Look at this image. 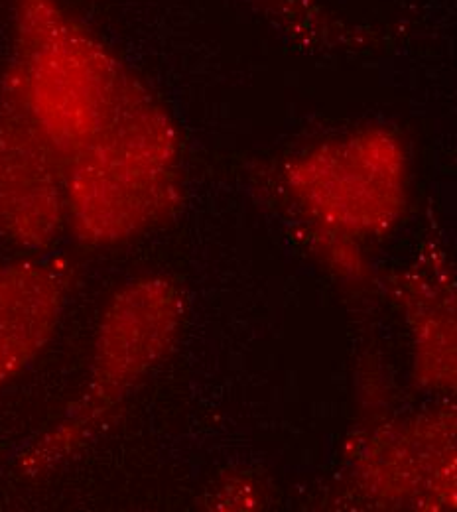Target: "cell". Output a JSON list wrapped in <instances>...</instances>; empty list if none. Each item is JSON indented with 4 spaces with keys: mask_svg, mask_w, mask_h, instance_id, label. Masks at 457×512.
I'll use <instances>...</instances> for the list:
<instances>
[{
    "mask_svg": "<svg viewBox=\"0 0 457 512\" xmlns=\"http://www.w3.org/2000/svg\"><path fill=\"white\" fill-rule=\"evenodd\" d=\"M180 201L178 128L129 73L105 125L67 158V225L87 245H121L172 217Z\"/></svg>",
    "mask_w": 457,
    "mask_h": 512,
    "instance_id": "1",
    "label": "cell"
},
{
    "mask_svg": "<svg viewBox=\"0 0 457 512\" xmlns=\"http://www.w3.org/2000/svg\"><path fill=\"white\" fill-rule=\"evenodd\" d=\"M4 77L67 160L105 125L129 71L64 0H14Z\"/></svg>",
    "mask_w": 457,
    "mask_h": 512,
    "instance_id": "2",
    "label": "cell"
},
{
    "mask_svg": "<svg viewBox=\"0 0 457 512\" xmlns=\"http://www.w3.org/2000/svg\"><path fill=\"white\" fill-rule=\"evenodd\" d=\"M284 188L310 229L353 241L379 239L408 205V158L400 138L365 127L290 158Z\"/></svg>",
    "mask_w": 457,
    "mask_h": 512,
    "instance_id": "3",
    "label": "cell"
},
{
    "mask_svg": "<svg viewBox=\"0 0 457 512\" xmlns=\"http://www.w3.org/2000/svg\"><path fill=\"white\" fill-rule=\"evenodd\" d=\"M184 296L168 278L129 282L107 304L99 323L91 381L66 420L24 455L32 471L60 463L172 349L184 323Z\"/></svg>",
    "mask_w": 457,
    "mask_h": 512,
    "instance_id": "4",
    "label": "cell"
},
{
    "mask_svg": "<svg viewBox=\"0 0 457 512\" xmlns=\"http://www.w3.org/2000/svg\"><path fill=\"white\" fill-rule=\"evenodd\" d=\"M66 156L10 79L0 87V239L48 249L67 225Z\"/></svg>",
    "mask_w": 457,
    "mask_h": 512,
    "instance_id": "5",
    "label": "cell"
},
{
    "mask_svg": "<svg viewBox=\"0 0 457 512\" xmlns=\"http://www.w3.org/2000/svg\"><path fill=\"white\" fill-rule=\"evenodd\" d=\"M363 491L385 507H456V416L424 414L377 432L359 455Z\"/></svg>",
    "mask_w": 457,
    "mask_h": 512,
    "instance_id": "6",
    "label": "cell"
},
{
    "mask_svg": "<svg viewBox=\"0 0 457 512\" xmlns=\"http://www.w3.org/2000/svg\"><path fill=\"white\" fill-rule=\"evenodd\" d=\"M69 270L56 258L0 266V386L50 343L66 306Z\"/></svg>",
    "mask_w": 457,
    "mask_h": 512,
    "instance_id": "7",
    "label": "cell"
},
{
    "mask_svg": "<svg viewBox=\"0 0 457 512\" xmlns=\"http://www.w3.org/2000/svg\"><path fill=\"white\" fill-rule=\"evenodd\" d=\"M400 300L412 329L416 377L430 390L456 384V298L442 256H422L400 282Z\"/></svg>",
    "mask_w": 457,
    "mask_h": 512,
    "instance_id": "8",
    "label": "cell"
},
{
    "mask_svg": "<svg viewBox=\"0 0 457 512\" xmlns=\"http://www.w3.org/2000/svg\"><path fill=\"white\" fill-rule=\"evenodd\" d=\"M288 32L318 40L326 36L329 16L310 0H253Z\"/></svg>",
    "mask_w": 457,
    "mask_h": 512,
    "instance_id": "9",
    "label": "cell"
}]
</instances>
